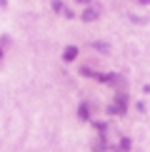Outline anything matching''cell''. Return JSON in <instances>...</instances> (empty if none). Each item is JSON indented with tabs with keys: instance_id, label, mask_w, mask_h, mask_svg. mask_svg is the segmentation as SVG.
I'll list each match as a JSON object with an SVG mask.
<instances>
[{
	"instance_id": "5",
	"label": "cell",
	"mask_w": 150,
	"mask_h": 152,
	"mask_svg": "<svg viewBox=\"0 0 150 152\" xmlns=\"http://www.w3.org/2000/svg\"><path fill=\"white\" fill-rule=\"evenodd\" d=\"M78 115H80V120H90V105L83 102V105L78 107Z\"/></svg>"
},
{
	"instance_id": "7",
	"label": "cell",
	"mask_w": 150,
	"mask_h": 152,
	"mask_svg": "<svg viewBox=\"0 0 150 152\" xmlns=\"http://www.w3.org/2000/svg\"><path fill=\"white\" fill-rule=\"evenodd\" d=\"M130 150V140L125 137V140H120V145H118V152H128Z\"/></svg>"
},
{
	"instance_id": "12",
	"label": "cell",
	"mask_w": 150,
	"mask_h": 152,
	"mask_svg": "<svg viewBox=\"0 0 150 152\" xmlns=\"http://www.w3.org/2000/svg\"><path fill=\"white\" fill-rule=\"evenodd\" d=\"M0 55H3V50H0Z\"/></svg>"
},
{
	"instance_id": "4",
	"label": "cell",
	"mask_w": 150,
	"mask_h": 152,
	"mask_svg": "<svg viewBox=\"0 0 150 152\" xmlns=\"http://www.w3.org/2000/svg\"><path fill=\"white\" fill-rule=\"evenodd\" d=\"M93 150H95V152H105V150H108V142H105L103 135H98V140L93 142Z\"/></svg>"
},
{
	"instance_id": "2",
	"label": "cell",
	"mask_w": 150,
	"mask_h": 152,
	"mask_svg": "<svg viewBox=\"0 0 150 152\" xmlns=\"http://www.w3.org/2000/svg\"><path fill=\"white\" fill-rule=\"evenodd\" d=\"M53 10H55V12H60V15H65V18H73V12L68 10L65 5L60 3V0H53Z\"/></svg>"
},
{
	"instance_id": "3",
	"label": "cell",
	"mask_w": 150,
	"mask_h": 152,
	"mask_svg": "<svg viewBox=\"0 0 150 152\" xmlns=\"http://www.w3.org/2000/svg\"><path fill=\"white\" fill-rule=\"evenodd\" d=\"M75 58H78V48H75V45L65 48V53H62V60H65V62H70V60H75Z\"/></svg>"
},
{
	"instance_id": "8",
	"label": "cell",
	"mask_w": 150,
	"mask_h": 152,
	"mask_svg": "<svg viewBox=\"0 0 150 152\" xmlns=\"http://www.w3.org/2000/svg\"><path fill=\"white\" fill-rule=\"evenodd\" d=\"M93 48H98L100 53H108V50H110L108 45H105V42H93Z\"/></svg>"
},
{
	"instance_id": "1",
	"label": "cell",
	"mask_w": 150,
	"mask_h": 152,
	"mask_svg": "<svg viewBox=\"0 0 150 152\" xmlns=\"http://www.w3.org/2000/svg\"><path fill=\"white\" fill-rule=\"evenodd\" d=\"M125 107H128V97H125L123 92H118L115 100L108 105V115H115L118 117V115H123V112H125Z\"/></svg>"
},
{
	"instance_id": "9",
	"label": "cell",
	"mask_w": 150,
	"mask_h": 152,
	"mask_svg": "<svg viewBox=\"0 0 150 152\" xmlns=\"http://www.w3.org/2000/svg\"><path fill=\"white\" fill-rule=\"evenodd\" d=\"M78 3H90V0H78Z\"/></svg>"
},
{
	"instance_id": "10",
	"label": "cell",
	"mask_w": 150,
	"mask_h": 152,
	"mask_svg": "<svg viewBox=\"0 0 150 152\" xmlns=\"http://www.w3.org/2000/svg\"><path fill=\"white\" fill-rule=\"evenodd\" d=\"M140 3H145V5H148V3H150V0H140Z\"/></svg>"
},
{
	"instance_id": "11",
	"label": "cell",
	"mask_w": 150,
	"mask_h": 152,
	"mask_svg": "<svg viewBox=\"0 0 150 152\" xmlns=\"http://www.w3.org/2000/svg\"><path fill=\"white\" fill-rule=\"evenodd\" d=\"M0 5H5V0H0Z\"/></svg>"
},
{
	"instance_id": "6",
	"label": "cell",
	"mask_w": 150,
	"mask_h": 152,
	"mask_svg": "<svg viewBox=\"0 0 150 152\" xmlns=\"http://www.w3.org/2000/svg\"><path fill=\"white\" fill-rule=\"evenodd\" d=\"M98 15H100V12H98V8H88V10L83 12V20H88V23H90V20H95Z\"/></svg>"
}]
</instances>
